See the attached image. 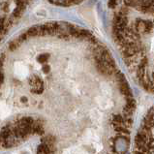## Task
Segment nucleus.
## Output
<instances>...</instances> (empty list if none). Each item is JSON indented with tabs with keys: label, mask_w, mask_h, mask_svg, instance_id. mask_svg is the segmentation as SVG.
I'll return each mask as SVG.
<instances>
[{
	"label": "nucleus",
	"mask_w": 154,
	"mask_h": 154,
	"mask_svg": "<svg viewBox=\"0 0 154 154\" xmlns=\"http://www.w3.org/2000/svg\"><path fill=\"white\" fill-rule=\"evenodd\" d=\"M132 148V154H154V106L140 122Z\"/></svg>",
	"instance_id": "obj_3"
},
{
	"label": "nucleus",
	"mask_w": 154,
	"mask_h": 154,
	"mask_svg": "<svg viewBox=\"0 0 154 154\" xmlns=\"http://www.w3.org/2000/svg\"><path fill=\"white\" fill-rule=\"evenodd\" d=\"M48 1L55 6L70 7L73 5H77V4L82 2L83 0H48Z\"/></svg>",
	"instance_id": "obj_5"
},
{
	"label": "nucleus",
	"mask_w": 154,
	"mask_h": 154,
	"mask_svg": "<svg viewBox=\"0 0 154 154\" xmlns=\"http://www.w3.org/2000/svg\"><path fill=\"white\" fill-rule=\"evenodd\" d=\"M136 9L143 14H154V0H139Z\"/></svg>",
	"instance_id": "obj_4"
},
{
	"label": "nucleus",
	"mask_w": 154,
	"mask_h": 154,
	"mask_svg": "<svg viewBox=\"0 0 154 154\" xmlns=\"http://www.w3.org/2000/svg\"><path fill=\"white\" fill-rule=\"evenodd\" d=\"M121 2V0H109L108 1V6L109 9H116L117 5H119Z\"/></svg>",
	"instance_id": "obj_6"
},
{
	"label": "nucleus",
	"mask_w": 154,
	"mask_h": 154,
	"mask_svg": "<svg viewBox=\"0 0 154 154\" xmlns=\"http://www.w3.org/2000/svg\"><path fill=\"white\" fill-rule=\"evenodd\" d=\"M136 101L89 30L49 21L0 50V149L36 140L35 154H127Z\"/></svg>",
	"instance_id": "obj_1"
},
{
	"label": "nucleus",
	"mask_w": 154,
	"mask_h": 154,
	"mask_svg": "<svg viewBox=\"0 0 154 154\" xmlns=\"http://www.w3.org/2000/svg\"><path fill=\"white\" fill-rule=\"evenodd\" d=\"M31 0H0V42L23 16Z\"/></svg>",
	"instance_id": "obj_2"
}]
</instances>
